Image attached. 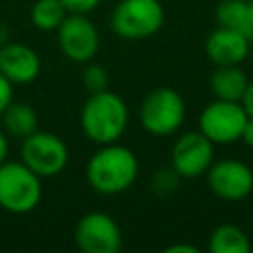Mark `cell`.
Returning <instances> with one entry per match:
<instances>
[{"label": "cell", "mask_w": 253, "mask_h": 253, "mask_svg": "<svg viewBox=\"0 0 253 253\" xmlns=\"http://www.w3.org/2000/svg\"><path fill=\"white\" fill-rule=\"evenodd\" d=\"M138 158L136 154L119 144H101L85 164V178L91 190L103 196H117L126 192L138 178Z\"/></svg>", "instance_id": "6da1fadb"}, {"label": "cell", "mask_w": 253, "mask_h": 253, "mask_svg": "<svg viewBox=\"0 0 253 253\" xmlns=\"http://www.w3.org/2000/svg\"><path fill=\"white\" fill-rule=\"evenodd\" d=\"M79 126L97 146L117 142L128 126V107L111 89L89 93L79 113Z\"/></svg>", "instance_id": "7a4b0ae2"}, {"label": "cell", "mask_w": 253, "mask_h": 253, "mask_svg": "<svg viewBox=\"0 0 253 253\" xmlns=\"http://www.w3.org/2000/svg\"><path fill=\"white\" fill-rule=\"evenodd\" d=\"M43 196L42 178L22 160H4L0 164V208L8 213L34 211Z\"/></svg>", "instance_id": "3957f363"}, {"label": "cell", "mask_w": 253, "mask_h": 253, "mask_svg": "<svg viewBox=\"0 0 253 253\" xmlns=\"http://www.w3.org/2000/svg\"><path fill=\"white\" fill-rule=\"evenodd\" d=\"M138 121L152 136H172L186 121V101L172 87H156L144 95L138 107Z\"/></svg>", "instance_id": "277c9868"}, {"label": "cell", "mask_w": 253, "mask_h": 253, "mask_svg": "<svg viewBox=\"0 0 253 253\" xmlns=\"http://www.w3.org/2000/svg\"><path fill=\"white\" fill-rule=\"evenodd\" d=\"M164 24L160 0H119L111 12V32L123 40H146Z\"/></svg>", "instance_id": "5b68a950"}, {"label": "cell", "mask_w": 253, "mask_h": 253, "mask_svg": "<svg viewBox=\"0 0 253 253\" xmlns=\"http://www.w3.org/2000/svg\"><path fill=\"white\" fill-rule=\"evenodd\" d=\"M20 160L42 180L53 178L65 170L69 162V148L61 136L38 128L22 138Z\"/></svg>", "instance_id": "8992f818"}, {"label": "cell", "mask_w": 253, "mask_h": 253, "mask_svg": "<svg viewBox=\"0 0 253 253\" xmlns=\"http://www.w3.org/2000/svg\"><path fill=\"white\" fill-rule=\"evenodd\" d=\"M249 115L239 101L213 99L208 103L198 119V130L204 132L213 144H233L241 140Z\"/></svg>", "instance_id": "52a82bcc"}, {"label": "cell", "mask_w": 253, "mask_h": 253, "mask_svg": "<svg viewBox=\"0 0 253 253\" xmlns=\"http://www.w3.org/2000/svg\"><path fill=\"white\" fill-rule=\"evenodd\" d=\"M73 239L83 253H117L123 247V233L113 215L89 211L81 215L73 229Z\"/></svg>", "instance_id": "ba28073f"}, {"label": "cell", "mask_w": 253, "mask_h": 253, "mask_svg": "<svg viewBox=\"0 0 253 253\" xmlns=\"http://www.w3.org/2000/svg\"><path fill=\"white\" fill-rule=\"evenodd\" d=\"M204 176L210 192L223 202H241L253 192V170L237 158L213 160Z\"/></svg>", "instance_id": "9c48e42d"}, {"label": "cell", "mask_w": 253, "mask_h": 253, "mask_svg": "<svg viewBox=\"0 0 253 253\" xmlns=\"http://www.w3.org/2000/svg\"><path fill=\"white\" fill-rule=\"evenodd\" d=\"M55 34L61 53L73 63H87L99 51V30L87 14H67Z\"/></svg>", "instance_id": "30bf717a"}, {"label": "cell", "mask_w": 253, "mask_h": 253, "mask_svg": "<svg viewBox=\"0 0 253 253\" xmlns=\"http://www.w3.org/2000/svg\"><path fill=\"white\" fill-rule=\"evenodd\" d=\"M172 168L180 178L194 180L204 176L215 158V144L200 130L182 132L172 144Z\"/></svg>", "instance_id": "8fae6325"}, {"label": "cell", "mask_w": 253, "mask_h": 253, "mask_svg": "<svg viewBox=\"0 0 253 253\" xmlns=\"http://www.w3.org/2000/svg\"><path fill=\"white\" fill-rule=\"evenodd\" d=\"M42 71L40 53L22 42L0 43V73L12 85H30Z\"/></svg>", "instance_id": "7c38bea8"}, {"label": "cell", "mask_w": 253, "mask_h": 253, "mask_svg": "<svg viewBox=\"0 0 253 253\" xmlns=\"http://www.w3.org/2000/svg\"><path fill=\"white\" fill-rule=\"evenodd\" d=\"M249 47H251V38L217 26L204 43L206 55L213 65H239L249 57Z\"/></svg>", "instance_id": "4fadbf2b"}, {"label": "cell", "mask_w": 253, "mask_h": 253, "mask_svg": "<svg viewBox=\"0 0 253 253\" xmlns=\"http://www.w3.org/2000/svg\"><path fill=\"white\" fill-rule=\"evenodd\" d=\"M247 83H249V77L239 65H215L208 81L213 99L239 101V103L243 99Z\"/></svg>", "instance_id": "5bb4252c"}, {"label": "cell", "mask_w": 253, "mask_h": 253, "mask_svg": "<svg viewBox=\"0 0 253 253\" xmlns=\"http://www.w3.org/2000/svg\"><path fill=\"white\" fill-rule=\"evenodd\" d=\"M0 119H2L4 132L14 138H20V140L26 138L28 134H32L34 130H38V125H40L38 113L30 103L12 101L6 107V111L0 115Z\"/></svg>", "instance_id": "9a60e30c"}, {"label": "cell", "mask_w": 253, "mask_h": 253, "mask_svg": "<svg viewBox=\"0 0 253 253\" xmlns=\"http://www.w3.org/2000/svg\"><path fill=\"white\" fill-rule=\"evenodd\" d=\"M251 247L253 245L249 235L239 225H233V223L217 225L208 239L210 253H249Z\"/></svg>", "instance_id": "2e32d148"}, {"label": "cell", "mask_w": 253, "mask_h": 253, "mask_svg": "<svg viewBox=\"0 0 253 253\" xmlns=\"http://www.w3.org/2000/svg\"><path fill=\"white\" fill-rule=\"evenodd\" d=\"M215 20L221 28H229L253 38L249 0H221L215 8Z\"/></svg>", "instance_id": "e0dca14e"}, {"label": "cell", "mask_w": 253, "mask_h": 253, "mask_svg": "<svg viewBox=\"0 0 253 253\" xmlns=\"http://www.w3.org/2000/svg\"><path fill=\"white\" fill-rule=\"evenodd\" d=\"M67 14L61 0H36L30 8V22L42 32H55Z\"/></svg>", "instance_id": "ac0fdd59"}, {"label": "cell", "mask_w": 253, "mask_h": 253, "mask_svg": "<svg viewBox=\"0 0 253 253\" xmlns=\"http://www.w3.org/2000/svg\"><path fill=\"white\" fill-rule=\"evenodd\" d=\"M81 85L87 93H99L109 89V73L103 65L99 63H83V71H81Z\"/></svg>", "instance_id": "d6986e66"}, {"label": "cell", "mask_w": 253, "mask_h": 253, "mask_svg": "<svg viewBox=\"0 0 253 253\" xmlns=\"http://www.w3.org/2000/svg\"><path fill=\"white\" fill-rule=\"evenodd\" d=\"M182 178L178 176V172L170 166V168H158L156 172H154V176H152V180H150V186H152V190H154V194H158V196H168V194H172L176 188H178V182H180Z\"/></svg>", "instance_id": "ffe728a7"}, {"label": "cell", "mask_w": 253, "mask_h": 253, "mask_svg": "<svg viewBox=\"0 0 253 253\" xmlns=\"http://www.w3.org/2000/svg\"><path fill=\"white\" fill-rule=\"evenodd\" d=\"M61 4L69 14H89L101 4V0H61Z\"/></svg>", "instance_id": "44dd1931"}, {"label": "cell", "mask_w": 253, "mask_h": 253, "mask_svg": "<svg viewBox=\"0 0 253 253\" xmlns=\"http://www.w3.org/2000/svg\"><path fill=\"white\" fill-rule=\"evenodd\" d=\"M14 101V85L0 73V115L6 111V107Z\"/></svg>", "instance_id": "7402d4cb"}, {"label": "cell", "mask_w": 253, "mask_h": 253, "mask_svg": "<svg viewBox=\"0 0 253 253\" xmlns=\"http://www.w3.org/2000/svg\"><path fill=\"white\" fill-rule=\"evenodd\" d=\"M241 105L245 107L247 115L253 117V79H249V83H247V89H245L243 99H241Z\"/></svg>", "instance_id": "603a6c76"}, {"label": "cell", "mask_w": 253, "mask_h": 253, "mask_svg": "<svg viewBox=\"0 0 253 253\" xmlns=\"http://www.w3.org/2000/svg\"><path fill=\"white\" fill-rule=\"evenodd\" d=\"M164 253H200V249L188 243H174V245L164 247Z\"/></svg>", "instance_id": "cb8c5ba5"}, {"label": "cell", "mask_w": 253, "mask_h": 253, "mask_svg": "<svg viewBox=\"0 0 253 253\" xmlns=\"http://www.w3.org/2000/svg\"><path fill=\"white\" fill-rule=\"evenodd\" d=\"M241 140L253 150V117H249L247 119V123H245V128H243V132H241Z\"/></svg>", "instance_id": "d4e9b609"}, {"label": "cell", "mask_w": 253, "mask_h": 253, "mask_svg": "<svg viewBox=\"0 0 253 253\" xmlns=\"http://www.w3.org/2000/svg\"><path fill=\"white\" fill-rule=\"evenodd\" d=\"M8 136H6V132L4 130H0V164L4 162V160H8Z\"/></svg>", "instance_id": "484cf974"}, {"label": "cell", "mask_w": 253, "mask_h": 253, "mask_svg": "<svg viewBox=\"0 0 253 253\" xmlns=\"http://www.w3.org/2000/svg\"><path fill=\"white\" fill-rule=\"evenodd\" d=\"M249 14H251V24H253V0H249Z\"/></svg>", "instance_id": "4316f807"}, {"label": "cell", "mask_w": 253, "mask_h": 253, "mask_svg": "<svg viewBox=\"0 0 253 253\" xmlns=\"http://www.w3.org/2000/svg\"><path fill=\"white\" fill-rule=\"evenodd\" d=\"M249 55H251V59H253V38H251V47H249Z\"/></svg>", "instance_id": "83f0119b"}]
</instances>
